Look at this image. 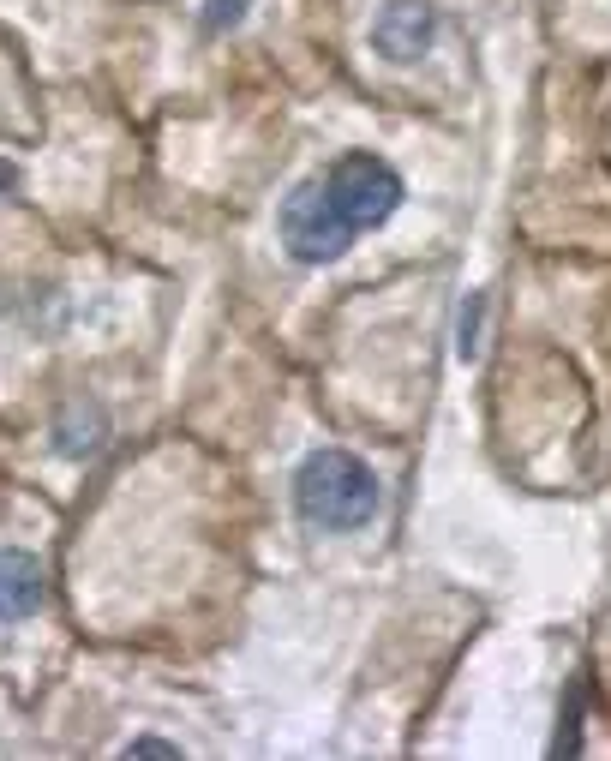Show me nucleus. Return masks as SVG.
I'll return each instance as SVG.
<instances>
[{"mask_svg": "<svg viewBox=\"0 0 611 761\" xmlns=\"http://www.w3.org/2000/svg\"><path fill=\"white\" fill-rule=\"evenodd\" d=\"M324 180H330V192H336L342 216L354 222V234H366V228L390 222V216H396V204H402V174H396L384 156H372V150H348L342 162H330V168H324Z\"/></svg>", "mask_w": 611, "mask_h": 761, "instance_id": "obj_3", "label": "nucleus"}, {"mask_svg": "<svg viewBox=\"0 0 611 761\" xmlns=\"http://www.w3.org/2000/svg\"><path fill=\"white\" fill-rule=\"evenodd\" d=\"M0 186H12V162H0Z\"/></svg>", "mask_w": 611, "mask_h": 761, "instance_id": "obj_10", "label": "nucleus"}, {"mask_svg": "<svg viewBox=\"0 0 611 761\" xmlns=\"http://www.w3.org/2000/svg\"><path fill=\"white\" fill-rule=\"evenodd\" d=\"M246 12H252V0H210V6H204V30L222 36V30H234Z\"/></svg>", "mask_w": 611, "mask_h": 761, "instance_id": "obj_7", "label": "nucleus"}, {"mask_svg": "<svg viewBox=\"0 0 611 761\" xmlns=\"http://www.w3.org/2000/svg\"><path fill=\"white\" fill-rule=\"evenodd\" d=\"M480 312H486V300L474 294V300H468V312H462V342H456V348H462V360H474V354H480Z\"/></svg>", "mask_w": 611, "mask_h": 761, "instance_id": "obj_8", "label": "nucleus"}, {"mask_svg": "<svg viewBox=\"0 0 611 761\" xmlns=\"http://www.w3.org/2000/svg\"><path fill=\"white\" fill-rule=\"evenodd\" d=\"M42 600H48V576H42V564H36L30 552H18V546H0V624H24V618H36Z\"/></svg>", "mask_w": 611, "mask_h": 761, "instance_id": "obj_5", "label": "nucleus"}, {"mask_svg": "<svg viewBox=\"0 0 611 761\" xmlns=\"http://www.w3.org/2000/svg\"><path fill=\"white\" fill-rule=\"evenodd\" d=\"M96 444H102V414L84 408V420H78V408H72V414L60 420V444H54V450L78 462V456H96Z\"/></svg>", "mask_w": 611, "mask_h": 761, "instance_id": "obj_6", "label": "nucleus"}, {"mask_svg": "<svg viewBox=\"0 0 611 761\" xmlns=\"http://www.w3.org/2000/svg\"><path fill=\"white\" fill-rule=\"evenodd\" d=\"M294 510L324 534H354L378 516V474L348 450H312L294 474Z\"/></svg>", "mask_w": 611, "mask_h": 761, "instance_id": "obj_1", "label": "nucleus"}, {"mask_svg": "<svg viewBox=\"0 0 611 761\" xmlns=\"http://www.w3.org/2000/svg\"><path fill=\"white\" fill-rule=\"evenodd\" d=\"M432 42H438V6L432 0H390L372 24V48L390 66H414Z\"/></svg>", "mask_w": 611, "mask_h": 761, "instance_id": "obj_4", "label": "nucleus"}, {"mask_svg": "<svg viewBox=\"0 0 611 761\" xmlns=\"http://www.w3.org/2000/svg\"><path fill=\"white\" fill-rule=\"evenodd\" d=\"M282 246L300 258V264H336L348 246H354V222L342 216L336 192L324 174L300 180L288 198H282Z\"/></svg>", "mask_w": 611, "mask_h": 761, "instance_id": "obj_2", "label": "nucleus"}, {"mask_svg": "<svg viewBox=\"0 0 611 761\" xmlns=\"http://www.w3.org/2000/svg\"><path fill=\"white\" fill-rule=\"evenodd\" d=\"M120 756H162V761H180V744H162V738H132Z\"/></svg>", "mask_w": 611, "mask_h": 761, "instance_id": "obj_9", "label": "nucleus"}]
</instances>
